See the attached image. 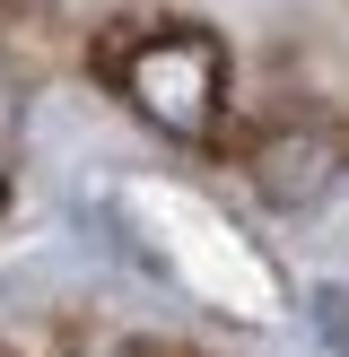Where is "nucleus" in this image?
Instances as JSON below:
<instances>
[{"instance_id":"1","label":"nucleus","mask_w":349,"mask_h":357,"mask_svg":"<svg viewBox=\"0 0 349 357\" xmlns=\"http://www.w3.org/2000/svg\"><path fill=\"white\" fill-rule=\"evenodd\" d=\"M105 79L114 96L149 122L157 139H184L209 149L227 131V44L201 17H149V26H122L105 44Z\"/></svg>"},{"instance_id":"4","label":"nucleus","mask_w":349,"mask_h":357,"mask_svg":"<svg viewBox=\"0 0 349 357\" xmlns=\"http://www.w3.org/2000/svg\"><path fill=\"white\" fill-rule=\"evenodd\" d=\"M306 323H314V340H323L332 357H349V279L306 288Z\"/></svg>"},{"instance_id":"5","label":"nucleus","mask_w":349,"mask_h":357,"mask_svg":"<svg viewBox=\"0 0 349 357\" xmlns=\"http://www.w3.org/2000/svg\"><path fill=\"white\" fill-rule=\"evenodd\" d=\"M70 357H166V349H149V340H79Z\"/></svg>"},{"instance_id":"3","label":"nucleus","mask_w":349,"mask_h":357,"mask_svg":"<svg viewBox=\"0 0 349 357\" xmlns=\"http://www.w3.org/2000/svg\"><path fill=\"white\" fill-rule=\"evenodd\" d=\"M44 52H52V0H0V70H44Z\"/></svg>"},{"instance_id":"2","label":"nucleus","mask_w":349,"mask_h":357,"mask_svg":"<svg viewBox=\"0 0 349 357\" xmlns=\"http://www.w3.org/2000/svg\"><path fill=\"white\" fill-rule=\"evenodd\" d=\"M236 166H244V192H253V201L314 209V201H332V183L349 174V131L332 114H314V105H288V114H262L253 131H244Z\"/></svg>"}]
</instances>
